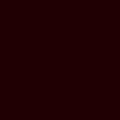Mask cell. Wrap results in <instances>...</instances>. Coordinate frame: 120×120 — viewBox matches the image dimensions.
<instances>
[]
</instances>
